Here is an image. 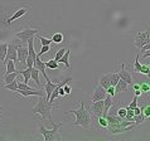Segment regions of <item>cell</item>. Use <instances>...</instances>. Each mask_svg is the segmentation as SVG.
<instances>
[{"mask_svg":"<svg viewBox=\"0 0 150 141\" xmlns=\"http://www.w3.org/2000/svg\"><path fill=\"white\" fill-rule=\"evenodd\" d=\"M8 52V44L6 43H0V61H5V56Z\"/></svg>","mask_w":150,"mask_h":141,"instance_id":"obj_21","label":"cell"},{"mask_svg":"<svg viewBox=\"0 0 150 141\" xmlns=\"http://www.w3.org/2000/svg\"><path fill=\"white\" fill-rule=\"evenodd\" d=\"M53 128L48 130L47 127H44L43 125H40L38 128V132L43 136L45 141H56V140H61L62 136H61V127H62V123H56L54 121L52 122Z\"/></svg>","mask_w":150,"mask_h":141,"instance_id":"obj_3","label":"cell"},{"mask_svg":"<svg viewBox=\"0 0 150 141\" xmlns=\"http://www.w3.org/2000/svg\"><path fill=\"white\" fill-rule=\"evenodd\" d=\"M137 105H139V99H137V96H134L132 101L130 102V105H127L126 107H127V109H131V110H132V109H135Z\"/></svg>","mask_w":150,"mask_h":141,"instance_id":"obj_35","label":"cell"},{"mask_svg":"<svg viewBox=\"0 0 150 141\" xmlns=\"http://www.w3.org/2000/svg\"><path fill=\"white\" fill-rule=\"evenodd\" d=\"M18 45H19L18 42H11V43L8 44V52H6V56H5V61L3 62L4 66H5L8 59H13L14 62H16V57H18V54H16V49H18Z\"/></svg>","mask_w":150,"mask_h":141,"instance_id":"obj_7","label":"cell"},{"mask_svg":"<svg viewBox=\"0 0 150 141\" xmlns=\"http://www.w3.org/2000/svg\"><path fill=\"white\" fill-rule=\"evenodd\" d=\"M63 90H64V93H66V96H68V94L71 93V91H72V88H71V86H69V83H67V85H64V86H63Z\"/></svg>","mask_w":150,"mask_h":141,"instance_id":"obj_39","label":"cell"},{"mask_svg":"<svg viewBox=\"0 0 150 141\" xmlns=\"http://www.w3.org/2000/svg\"><path fill=\"white\" fill-rule=\"evenodd\" d=\"M18 88L19 90H35L33 87H29L28 83H25V82H18Z\"/></svg>","mask_w":150,"mask_h":141,"instance_id":"obj_36","label":"cell"},{"mask_svg":"<svg viewBox=\"0 0 150 141\" xmlns=\"http://www.w3.org/2000/svg\"><path fill=\"white\" fill-rule=\"evenodd\" d=\"M109 76H110V82H111V86H116V83H117L119 80H120L119 73L112 72V73H109Z\"/></svg>","mask_w":150,"mask_h":141,"instance_id":"obj_26","label":"cell"},{"mask_svg":"<svg viewBox=\"0 0 150 141\" xmlns=\"http://www.w3.org/2000/svg\"><path fill=\"white\" fill-rule=\"evenodd\" d=\"M68 48V47H67ZM67 48H66V47H63V48H61V49H58V51L56 52V54H54V59L58 62V61H59V58L62 57V56H63L64 54V53H66V51H67Z\"/></svg>","mask_w":150,"mask_h":141,"instance_id":"obj_32","label":"cell"},{"mask_svg":"<svg viewBox=\"0 0 150 141\" xmlns=\"http://www.w3.org/2000/svg\"><path fill=\"white\" fill-rule=\"evenodd\" d=\"M54 105L48 101L45 96H39V99L37 101L35 106L32 109V114L33 115H40L42 120H45L47 118L49 122H53L52 121V117H51V111L53 110Z\"/></svg>","mask_w":150,"mask_h":141,"instance_id":"obj_2","label":"cell"},{"mask_svg":"<svg viewBox=\"0 0 150 141\" xmlns=\"http://www.w3.org/2000/svg\"><path fill=\"white\" fill-rule=\"evenodd\" d=\"M19 74V70H16V72H13V73H9V74H4V81H5V83H10V82H13L14 80H16V77H18Z\"/></svg>","mask_w":150,"mask_h":141,"instance_id":"obj_19","label":"cell"},{"mask_svg":"<svg viewBox=\"0 0 150 141\" xmlns=\"http://www.w3.org/2000/svg\"><path fill=\"white\" fill-rule=\"evenodd\" d=\"M140 109H141V114L144 115V117L145 118H150V105L149 103H144Z\"/></svg>","mask_w":150,"mask_h":141,"instance_id":"obj_24","label":"cell"},{"mask_svg":"<svg viewBox=\"0 0 150 141\" xmlns=\"http://www.w3.org/2000/svg\"><path fill=\"white\" fill-rule=\"evenodd\" d=\"M97 118H98V125H100V127H101V128H107L109 122H107L106 117H103V116H100V117H97Z\"/></svg>","mask_w":150,"mask_h":141,"instance_id":"obj_31","label":"cell"},{"mask_svg":"<svg viewBox=\"0 0 150 141\" xmlns=\"http://www.w3.org/2000/svg\"><path fill=\"white\" fill-rule=\"evenodd\" d=\"M67 114H73L74 120H73V126H81L83 130H90L91 128V114L90 111L86 110L85 102H80V109L67 111Z\"/></svg>","mask_w":150,"mask_h":141,"instance_id":"obj_1","label":"cell"},{"mask_svg":"<svg viewBox=\"0 0 150 141\" xmlns=\"http://www.w3.org/2000/svg\"><path fill=\"white\" fill-rule=\"evenodd\" d=\"M52 42L54 44H59L63 42V34L62 33H56V34H53L52 37Z\"/></svg>","mask_w":150,"mask_h":141,"instance_id":"obj_27","label":"cell"},{"mask_svg":"<svg viewBox=\"0 0 150 141\" xmlns=\"http://www.w3.org/2000/svg\"><path fill=\"white\" fill-rule=\"evenodd\" d=\"M58 82H52L51 80H48L47 81V83H45V87H44V92H45V98L49 101V97H51V94L53 92V90L56 88V86H57Z\"/></svg>","mask_w":150,"mask_h":141,"instance_id":"obj_13","label":"cell"},{"mask_svg":"<svg viewBox=\"0 0 150 141\" xmlns=\"http://www.w3.org/2000/svg\"><path fill=\"white\" fill-rule=\"evenodd\" d=\"M149 93H150V91H149Z\"/></svg>","mask_w":150,"mask_h":141,"instance_id":"obj_42","label":"cell"},{"mask_svg":"<svg viewBox=\"0 0 150 141\" xmlns=\"http://www.w3.org/2000/svg\"><path fill=\"white\" fill-rule=\"evenodd\" d=\"M127 86L129 85L125 81L119 80V82L115 86V94H120V93H122V92H126V91H127Z\"/></svg>","mask_w":150,"mask_h":141,"instance_id":"obj_15","label":"cell"},{"mask_svg":"<svg viewBox=\"0 0 150 141\" xmlns=\"http://www.w3.org/2000/svg\"><path fill=\"white\" fill-rule=\"evenodd\" d=\"M106 92H107V94H110V96L114 97L115 96V86H110L109 88L106 90Z\"/></svg>","mask_w":150,"mask_h":141,"instance_id":"obj_37","label":"cell"},{"mask_svg":"<svg viewBox=\"0 0 150 141\" xmlns=\"http://www.w3.org/2000/svg\"><path fill=\"white\" fill-rule=\"evenodd\" d=\"M150 42V29L145 32H136L135 33V45L136 48H141L144 44Z\"/></svg>","mask_w":150,"mask_h":141,"instance_id":"obj_5","label":"cell"},{"mask_svg":"<svg viewBox=\"0 0 150 141\" xmlns=\"http://www.w3.org/2000/svg\"><path fill=\"white\" fill-rule=\"evenodd\" d=\"M98 85H100V86H102L105 90L109 88V87L111 86L109 73H105V74H101V76H100V78H98Z\"/></svg>","mask_w":150,"mask_h":141,"instance_id":"obj_14","label":"cell"},{"mask_svg":"<svg viewBox=\"0 0 150 141\" xmlns=\"http://www.w3.org/2000/svg\"><path fill=\"white\" fill-rule=\"evenodd\" d=\"M106 96H107L106 90L103 88L102 86L97 85V86L95 87V91H93V93H92V102L100 101V99H105Z\"/></svg>","mask_w":150,"mask_h":141,"instance_id":"obj_10","label":"cell"},{"mask_svg":"<svg viewBox=\"0 0 150 141\" xmlns=\"http://www.w3.org/2000/svg\"><path fill=\"white\" fill-rule=\"evenodd\" d=\"M1 87H3V88H5V90H9V91H13V92H15V91L18 90V81L14 80L13 82H10V83H5V85H3Z\"/></svg>","mask_w":150,"mask_h":141,"instance_id":"obj_20","label":"cell"},{"mask_svg":"<svg viewBox=\"0 0 150 141\" xmlns=\"http://www.w3.org/2000/svg\"><path fill=\"white\" fill-rule=\"evenodd\" d=\"M5 72L3 73V76L4 74H9V73H13V72H16V68H15V63H14V61L13 59H8L6 61V63H5Z\"/></svg>","mask_w":150,"mask_h":141,"instance_id":"obj_17","label":"cell"},{"mask_svg":"<svg viewBox=\"0 0 150 141\" xmlns=\"http://www.w3.org/2000/svg\"><path fill=\"white\" fill-rule=\"evenodd\" d=\"M127 114V109H126V106H122V107H120L119 106V109L116 110V115L119 116V117H121V118H125V116H126Z\"/></svg>","mask_w":150,"mask_h":141,"instance_id":"obj_30","label":"cell"},{"mask_svg":"<svg viewBox=\"0 0 150 141\" xmlns=\"http://www.w3.org/2000/svg\"><path fill=\"white\" fill-rule=\"evenodd\" d=\"M119 76H120V80L125 81L127 85H132V76L130 74L129 70L125 69V64L121 63V70L119 72Z\"/></svg>","mask_w":150,"mask_h":141,"instance_id":"obj_11","label":"cell"},{"mask_svg":"<svg viewBox=\"0 0 150 141\" xmlns=\"http://www.w3.org/2000/svg\"><path fill=\"white\" fill-rule=\"evenodd\" d=\"M90 114H92L95 117L102 116V114H103V99L92 102V105H91V107H90Z\"/></svg>","mask_w":150,"mask_h":141,"instance_id":"obj_8","label":"cell"},{"mask_svg":"<svg viewBox=\"0 0 150 141\" xmlns=\"http://www.w3.org/2000/svg\"><path fill=\"white\" fill-rule=\"evenodd\" d=\"M148 72H149V64H148V66H146V64H143V67H141V72H140V74H145V76H146Z\"/></svg>","mask_w":150,"mask_h":141,"instance_id":"obj_38","label":"cell"},{"mask_svg":"<svg viewBox=\"0 0 150 141\" xmlns=\"http://www.w3.org/2000/svg\"><path fill=\"white\" fill-rule=\"evenodd\" d=\"M39 30L38 29H30V28H25V29H23V30H20V32H16L14 37L15 38H18L22 43H25L28 42V39L30 38V37H34L35 34H38Z\"/></svg>","mask_w":150,"mask_h":141,"instance_id":"obj_4","label":"cell"},{"mask_svg":"<svg viewBox=\"0 0 150 141\" xmlns=\"http://www.w3.org/2000/svg\"><path fill=\"white\" fill-rule=\"evenodd\" d=\"M69 54H71V49L69 47L67 48V51L63 56L59 58V61H58V63H63L66 66V68H71V63H69Z\"/></svg>","mask_w":150,"mask_h":141,"instance_id":"obj_16","label":"cell"},{"mask_svg":"<svg viewBox=\"0 0 150 141\" xmlns=\"http://www.w3.org/2000/svg\"><path fill=\"white\" fill-rule=\"evenodd\" d=\"M16 54H18V57H16V62L22 66V67H27V57H28V45H22L19 44L18 45V49H16Z\"/></svg>","mask_w":150,"mask_h":141,"instance_id":"obj_6","label":"cell"},{"mask_svg":"<svg viewBox=\"0 0 150 141\" xmlns=\"http://www.w3.org/2000/svg\"><path fill=\"white\" fill-rule=\"evenodd\" d=\"M28 13V6L27 8H20V9H18L15 11V13L10 16L9 19H6V22L4 23V27H10L11 25V23L14 22V20H16V19H19V18H22L23 15H25Z\"/></svg>","mask_w":150,"mask_h":141,"instance_id":"obj_9","label":"cell"},{"mask_svg":"<svg viewBox=\"0 0 150 141\" xmlns=\"http://www.w3.org/2000/svg\"><path fill=\"white\" fill-rule=\"evenodd\" d=\"M35 37H37V39L38 40H40V43H42V45H51L53 42H52V39H47V38H44V37H42L39 33L38 34H35Z\"/></svg>","mask_w":150,"mask_h":141,"instance_id":"obj_28","label":"cell"},{"mask_svg":"<svg viewBox=\"0 0 150 141\" xmlns=\"http://www.w3.org/2000/svg\"><path fill=\"white\" fill-rule=\"evenodd\" d=\"M19 74H22V76L24 77V82H25V83H28L29 80L32 78V76H30V68H29V67H25V69H24V70H19Z\"/></svg>","mask_w":150,"mask_h":141,"instance_id":"obj_23","label":"cell"},{"mask_svg":"<svg viewBox=\"0 0 150 141\" xmlns=\"http://www.w3.org/2000/svg\"><path fill=\"white\" fill-rule=\"evenodd\" d=\"M0 115H1V109H0Z\"/></svg>","mask_w":150,"mask_h":141,"instance_id":"obj_41","label":"cell"},{"mask_svg":"<svg viewBox=\"0 0 150 141\" xmlns=\"http://www.w3.org/2000/svg\"><path fill=\"white\" fill-rule=\"evenodd\" d=\"M140 88H141V91H143V93H149L150 85L148 83V82H141V83H140Z\"/></svg>","mask_w":150,"mask_h":141,"instance_id":"obj_34","label":"cell"},{"mask_svg":"<svg viewBox=\"0 0 150 141\" xmlns=\"http://www.w3.org/2000/svg\"><path fill=\"white\" fill-rule=\"evenodd\" d=\"M141 67H143V64L139 62V53H136V56H135V63H134V70H135V73L140 74Z\"/></svg>","mask_w":150,"mask_h":141,"instance_id":"obj_25","label":"cell"},{"mask_svg":"<svg viewBox=\"0 0 150 141\" xmlns=\"http://www.w3.org/2000/svg\"><path fill=\"white\" fill-rule=\"evenodd\" d=\"M49 51H51V45H42V48H40V51L37 53V56L40 57V56H43L44 53H48Z\"/></svg>","mask_w":150,"mask_h":141,"instance_id":"obj_33","label":"cell"},{"mask_svg":"<svg viewBox=\"0 0 150 141\" xmlns=\"http://www.w3.org/2000/svg\"><path fill=\"white\" fill-rule=\"evenodd\" d=\"M33 67H35L37 69L39 70V72L43 73V76H44V78H45V81H48V80H49V77L47 76V73H45V63L40 59V57L37 56L35 61H34V66H33Z\"/></svg>","mask_w":150,"mask_h":141,"instance_id":"obj_12","label":"cell"},{"mask_svg":"<svg viewBox=\"0 0 150 141\" xmlns=\"http://www.w3.org/2000/svg\"><path fill=\"white\" fill-rule=\"evenodd\" d=\"M146 76L150 78V64H149V72H148V74H146Z\"/></svg>","mask_w":150,"mask_h":141,"instance_id":"obj_40","label":"cell"},{"mask_svg":"<svg viewBox=\"0 0 150 141\" xmlns=\"http://www.w3.org/2000/svg\"><path fill=\"white\" fill-rule=\"evenodd\" d=\"M45 68H49L53 70H59V68H58V62L56 59H49L48 62H45Z\"/></svg>","mask_w":150,"mask_h":141,"instance_id":"obj_22","label":"cell"},{"mask_svg":"<svg viewBox=\"0 0 150 141\" xmlns=\"http://www.w3.org/2000/svg\"><path fill=\"white\" fill-rule=\"evenodd\" d=\"M30 76H32V80L35 82L38 87H42L40 86V80H39V70L37 69L35 67H32L30 68Z\"/></svg>","mask_w":150,"mask_h":141,"instance_id":"obj_18","label":"cell"},{"mask_svg":"<svg viewBox=\"0 0 150 141\" xmlns=\"http://www.w3.org/2000/svg\"><path fill=\"white\" fill-rule=\"evenodd\" d=\"M132 120H134V122L136 123L137 126H140L141 123H143V122H144L146 118L144 117V115H143V114H139V115H135L134 117H132Z\"/></svg>","mask_w":150,"mask_h":141,"instance_id":"obj_29","label":"cell"}]
</instances>
